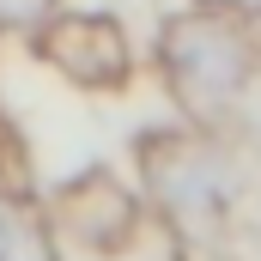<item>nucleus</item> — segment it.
<instances>
[{"label":"nucleus","mask_w":261,"mask_h":261,"mask_svg":"<svg viewBox=\"0 0 261 261\" xmlns=\"http://www.w3.org/2000/svg\"><path fill=\"white\" fill-rule=\"evenodd\" d=\"M0 195L6 200H31V152L24 140L0 122Z\"/></svg>","instance_id":"obj_6"},{"label":"nucleus","mask_w":261,"mask_h":261,"mask_svg":"<svg viewBox=\"0 0 261 261\" xmlns=\"http://www.w3.org/2000/svg\"><path fill=\"white\" fill-rule=\"evenodd\" d=\"M152 55H158V73H164L170 97L182 103V116L213 122L249 91V79L261 67V37H255V18L189 0L182 12H170L158 24Z\"/></svg>","instance_id":"obj_1"},{"label":"nucleus","mask_w":261,"mask_h":261,"mask_svg":"<svg viewBox=\"0 0 261 261\" xmlns=\"http://www.w3.org/2000/svg\"><path fill=\"white\" fill-rule=\"evenodd\" d=\"M134 158H140V195L158 200L176 225L182 219H219L237 206V170L206 134L152 128L140 134Z\"/></svg>","instance_id":"obj_2"},{"label":"nucleus","mask_w":261,"mask_h":261,"mask_svg":"<svg viewBox=\"0 0 261 261\" xmlns=\"http://www.w3.org/2000/svg\"><path fill=\"white\" fill-rule=\"evenodd\" d=\"M0 261H61L55 225H49L43 206L0 195Z\"/></svg>","instance_id":"obj_5"},{"label":"nucleus","mask_w":261,"mask_h":261,"mask_svg":"<svg viewBox=\"0 0 261 261\" xmlns=\"http://www.w3.org/2000/svg\"><path fill=\"white\" fill-rule=\"evenodd\" d=\"M195 6H225V12H243V18H261V0H195Z\"/></svg>","instance_id":"obj_8"},{"label":"nucleus","mask_w":261,"mask_h":261,"mask_svg":"<svg viewBox=\"0 0 261 261\" xmlns=\"http://www.w3.org/2000/svg\"><path fill=\"white\" fill-rule=\"evenodd\" d=\"M140 219H146V195H134L110 164H91V170L67 176L61 189H55V200H49L55 237L91 249V255H122V249H134Z\"/></svg>","instance_id":"obj_4"},{"label":"nucleus","mask_w":261,"mask_h":261,"mask_svg":"<svg viewBox=\"0 0 261 261\" xmlns=\"http://www.w3.org/2000/svg\"><path fill=\"white\" fill-rule=\"evenodd\" d=\"M31 49L73 91H128V79H134V37L110 12H67V6H55L31 31Z\"/></svg>","instance_id":"obj_3"},{"label":"nucleus","mask_w":261,"mask_h":261,"mask_svg":"<svg viewBox=\"0 0 261 261\" xmlns=\"http://www.w3.org/2000/svg\"><path fill=\"white\" fill-rule=\"evenodd\" d=\"M55 6H61V0H0V31H24V37H31Z\"/></svg>","instance_id":"obj_7"}]
</instances>
